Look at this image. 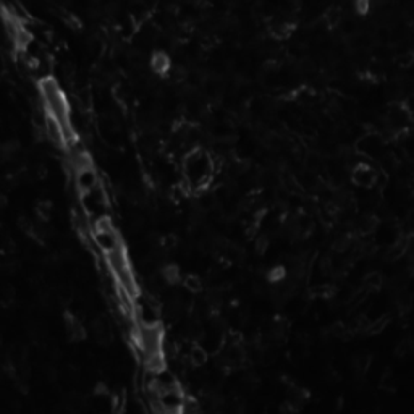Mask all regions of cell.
I'll use <instances>...</instances> for the list:
<instances>
[{
	"label": "cell",
	"mask_w": 414,
	"mask_h": 414,
	"mask_svg": "<svg viewBox=\"0 0 414 414\" xmlns=\"http://www.w3.org/2000/svg\"><path fill=\"white\" fill-rule=\"evenodd\" d=\"M183 176L191 191H202L209 186L215 173V160L206 149L194 147L183 156Z\"/></svg>",
	"instance_id": "obj_1"
},
{
	"label": "cell",
	"mask_w": 414,
	"mask_h": 414,
	"mask_svg": "<svg viewBox=\"0 0 414 414\" xmlns=\"http://www.w3.org/2000/svg\"><path fill=\"white\" fill-rule=\"evenodd\" d=\"M80 207L89 219L91 225L96 220L107 217L109 215V196L105 191V186L102 181H99L94 188L89 191H84L80 194Z\"/></svg>",
	"instance_id": "obj_2"
},
{
	"label": "cell",
	"mask_w": 414,
	"mask_h": 414,
	"mask_svg": "<svg viewBox=\"0 0 414 414\" xmlns=\"http://www.w3.org/2000/svg\"><path fill=\"white\" fill-rule=\"evenodd\" d=\"M134 340H136L138 350L143 353V358L162 353L163 345V332L160 324L159 325H138L134 330Z\"/></svg>",
	"instance_id": "obj_3"
},
{
	"label": "cell",
	"mask_w": 414,
	"mask_h": 414,
	"mask_svg": "<svg viewBox=\"0 0 414 414\" xmlns=\"http://www.w3.org/2000/svg\"><path fill=\"white\" fill-rule=\"evenodd\" d=\"M133 316L138 325H159L160 311L154 296H143L133 304Z\"/></svg>",
	"instance_id": "obj_4"
},
{
	"label": "cell",
	"mask_w": 414,
	"mask_h": 414,
	"mask_svg": "<svg viewBox=\"0 0 414 414\" xmlns=\"http://www.w3.org/2000/svg\"><path fill=\"white\" fill-rule=\"evenodd\" d=\"M185 395L180 387L165 390L156 397V408L159 414H180L185 406Z\"/></svg>",
	"instance_id": "obj_5"
},
{
	"label": "cell",
	"mask_w": 414,
	"mask_h": 414,
	"mask_svg": "<svg viewBox=\"0 0 414 414\" xmlns=\"http://www.w3.org/2000/svg\"><path fill=\"white\" fill-rule=\"evenodd\" d=\"M409 123H411V112L408 110L406 105L399 102L390 105L387 113V128L390 131L398 134L404 131L409 127Z\"/></svg>",
	"instance_id": "obj_6"
},
{
	"label": "cell",
	"mask_w": 414,
	"mask_h": 414,
	"mask_svg": "<svg viewBox=\"0 0 414 414\" xmlns=\"http://www.w3.org/2000/svg\"><path fill=\"white\" fill-rule=\"evenodd\" d=\"M91 235H93L94 244L99 248V251H102L104 254H109L123 246L122 238H120V235L117 230H115V227L105 228V230H93Z\"/></svg>",
	"instance_id": "obj_7"
},
{
	"label": "cell",
	"mask_w": 414,
	"mask_h": 414,
	"mask_svg": "<svg viewBox=\"0 0 414 414\" xmlns=\"http://www.w3.org/2000/svg\"><path fill=\"white\" fill-rule=\"evenodd\" d=\"M351 180L356 186L374 188L379 181V175L374 167L367 165V163H358L351 172Z\"/></svg>",
	"instance_id": "obj_8"
},
{
	"label": "cell",
	"mask_w": 414,
	"mask_h": 414,
	"mask_svg": "<svg viewBox=\"0 0 414 414\" xmlns=\"http://www.w3.org/2000/svg\"><path fill=\"white\" fill-rule=\"evenodd\" d=\"M99 181H100L99 175H97V172H96L94 167L83 168V170L75 172V186H76V190H78L80 194L84 191H89L91 188H94Z\"/></svg>",
	"instance_id": "obj_9"
},
{
	"label": "cell",
	"mask_w": 414,
	"mask_h": 414,
	"mask_svg": "<svg viewBox=\"0 0 414 414\" xmlns=\"http://www.w3.org/2000/svg\"><path fill=\"white\" fill-rule=\"evenodd\" d=\"M44 131H46V136L47 139L54 144L55 147L59 149H64L65 147V136H64V129H62L60 123L57 122L54 117L50 115H46V122H44Z\"/></svg>",
	"instance_id": "obj_10"
},
{
	"label": "cell",
	"mask_w": 414,
	"mask_h": 414,
	"mask_svg": "<svg viewBox=\"0 0 414 414\" xmlns=\"http://www.w3.org/2000/svg\"><path fill=\"white\" fill-rule=\"evenodd\" d=\"M37 89H39V96H41L42 102H47V100L54 99L57 96L62 94L59 81L55 78H52V76H47V78L37 81Z\"/></svg>",
	"instance_id": "obj_11"
},
{
	"label": "cell",
	"mask_w": 414,
	"mask_h": 414,
	"mask_svg": "<svg viewBox=\"0 0 414 414\" xmlns=\"http://www.w3.org/2000/svg\"><path fill=\"white\" fill-rule=\"evenodd\" d=\"M65 327H66V335L71 341H81L86 338V329L78 317L65 314Z\"/></svg>",
	"instance_id": "obj_12"
},
{
	"label": "cell",
	"mask_w": 414,
	"mask_h": 414,
	"mask_svg": "<svg viewBox=\"0 0 414 414\" xmlns=\"http://www.w3.org/2000/svg\"><path fill=\"white\" fill-rule=\"evenodd\" d=\"M185 314V304H183L181 298L178 295H173L170 300L167 301L165 307H163V316L167 320L170 322H178Z\"/></svg>",
	"instance_id": "obj_13"
},
{
	"label": "cell",
	"mask_w": 414,
	"mask_h": 414,
	"mask_svg": "<svg viewBox=\"0 0 414 414\" xmlns=\"http://www.w3.org/2000/svg\"><path fill=\"white\" fill-rule=\"evenodd\" d=\"M149 65H151V70H152L156 75L165 76L168 71H170L172 62H170V57H168L165 52L159 50V52H154V54H152Z\"/></svg>",
	"instance_id": "obj_14"
},
{
	"label": "cell",
	"mask_w": 414,
	"mask_h": 414,
	"mask_svg": "<svg viewBox=\"0 0 414 414\" xmlns=\"http://www.w3.org/2000/svg\"><path fill=\"white\" fill-rule=\"evenodd\" d=\"M105 261H107V266L113 273L122 271V269H125V267H129V262L127 259V253H125L123 246L115 249V251H112V253L105 254Z\"/></svg>",
	"instance_id": "obj_15"
},
{
	"label": "cell",
	"mask_w": 414,
	"mask_h": 414,
	"mask_svg": "<svg viewBox=\"0 0 414 414\" xmlns=\"http://www.w3.org/2000/svg\"><path fill=\"white\" fill-rule=\"evenodd\" d=\"M291 31H293V25L290 21H287L285 18L283 20H273L271 25L272 36L277 37V39H285V37L291 34Z\"/></svg>",
	"instance_id": "obj_16"
},
{
	"label": "cell",
	"mask_w": 414,
	"mask_h": 414,
	"mask_svg": "<svg viewBox=\"0 0 414 414\" xmlns=\"http://www.w3.org/2000/svg\"><path fill=\"white\" fill-rule=\"evenodd\" d=\"M306 399H307V393L303 388L290 387V390H288V403L291 404L296 413L306 404Z\"/></svg>",
	"instance_id": "obj_17"
},
{
	"label": "cell",
	"mask_w": 414,
	"mask_h": 414,
	"mask_svg": "<svg viewBox=\"0 0 414 414\" xmlns=\"http://www.w3.org/2000/svg\"><path fill=\"white\" fill-rule=\"evenodd\" d=\"M379 225V220L374 217V215H363L358 222H356V230L361 235H370L375 232Z\"/></svg>",
	"instance_id": "obj_18"
},
{
	"label": "cell",
	"mask_w": 414,
	"mask_h": 414,
	"mask_svg": "<svg viewBox=\"0 0 414 414\" xmlns=\"http://www.w3.org/2000/svg\"><path fill=\"white\" fill-rule=\"evenodd\" d=\"M406 254V243L403 239H398L397 243H393L387 251H385V259L390 262H395L398 259H401Z\"/></svg>",
	"instance_id": "obj_19"
},
{
	"label": "cell",
	"mask_w": 414,
	"mask_h": 414,
	"mask_svg": "<svg viewBox=\"0 0 414 414\" xmlns=\"http://www.w3.org/2000/svg\"><path fill=\"white\" fill-rule=\"evenodd\" d=\"M160 277L163 278L165 283L175 285V283L180 282V269H178L175 264H165V266H162Z\"/></svg>",
	"instance_id": "obj_20"
},
{
	"label": "cell",
	"mask_w": 414,
	"mask_h": 414,
	"mask_svg": "<svg viewBox=\"0 0 414 414\" xmlns=\"http://www.w3.org/2000/svg\"><path fill=\"white\" fill-rule=\"evenodd\" d=\"M383 285V278L379 272H369L366 273V277L363 278V288L364 291H374L379 290L380 287Z\"/></svg>",
	"instance_id": "obj_21"
},
{
	"label": "cell",
	"mask_w": 414,
	"mask_h": 414,
	"mask_svg": "<svg viewBox=\"0 0 414 414\" xmlns=\"http://www.w3.org/2000/svg\"><path fill=\"white\" fill-rule=\"evenodd\" d=\"M186 335H188V338H191L192 341H201L202 340V336H204V329H202L199 319H192V320L188 322Z\"/></svg>",
	"instance_id": "obj_22"
},
{
	"label": "cell",
	"mask_w": 414,
	"mask_h": 414,
	"mask_svg": "<svg viewBox=\"0 0 414 414\" xmlns=\"http://www.w3.org/2000/svg\"><path fill=\"white\" fill-rule=\"evenodd\" d=\"M327 334H329V336H334V338H338V340H348L351 338V335H353V330L348 329V327L343 324H334L327 329Z\"/></svg>",
	"instance_id": "obj_23"
},
{
	"label": "cell",
	"mask_w": 414,
	"mask_h": 414,
	"mask_svg": "<svg viewBox=\"0 0 414 414\" xmlns=\"http://www.w3.org/2000/svg\"><path fill=\"white\" fill-rule=\"evenodd\" d=\"M188 361L194 366H204L207 363V353L204 348H201L199 345H194L190 350V354H188Z\"/></svg>",
	"instance_id": "obj_24"
},
{
	"label": "cell",
	"mask_w": 414,
	"mask_h": 414,
	"mask_svg": "<svg viewBox=\"0 0 414 414\" xmlns=\"http://www.w3.org/2000/svg\"><path fill=\"white\" fill-rule=\"evenodd\" d=\"M0 295H2V306L3 307H12L13 303H15L16 298V290L12 283H5L0 290Z\"/></svg>",
	"instance_id": "obj_25"
},
{
	"label": "cell",
	"mask_w": 414,
	"mask_h": 414,
	"mask_svg": "<svg viewBox=\"0 0 414 414\" xmlns=\"http://www.w3.org/2000/svg\"><path fill=\"white\" fill-rule=\"evenodd\" d=\"M370 366V356L366 354V353H361V354H356L353 358V369L356 370L358 375H363L366 370L369 369Z\"/></svg>",
	"instance_id": "obj_26"
},
{
	"label": "cell",
	"mask_w": 414,
	"mask_h": 414,
	"mask_svg": "<svg viewBox=\"0 0 414 414\" xmlns=\"http://www.w3.org/2000/svg\"><path fill=\"white\" fill-rule=\"evenodd\" d=\"M353 248V238L350 237V235H340V237L335 238L334 241V251L335 253H346L350 251V249Z\"/></svg>",
	"instance_id": "obj_27"
},
{
	"label": "cell",
	"mask_w": 414,
	"mask_h": 414,
	"mask_svg": "<svg viewBox=\"0 0 414 414\" xmlns=\"http://www.w3.org/2000/svg\"><path fill=\"white\" fill-rule=\"evenodd\" d=\"M36 214L37 219L44 220V222H49L52 217V202L50 201H39L36 206Z\"/></svg>",
	"instance_id": "obj_28"
},
{
	"label": "cell",
	"mask_w": 414,
	"mask_h": 414,
	"mask_svg": "<svg viewBox=\"0 0 414 414\" xmlns=\"http://www.w3.org/2000/svg\"><path fill=\"white\" fill-rule=\"evenodd\" d=\"M93 336H94V340L97 341L99 345H102V346H109L113 341V335H112V330H110V329L93 332Z\"/></svg>",
	"instance_id": "obj_29"
},
{
	"label": "cell",
	"mask_w": 414,
	"mask_h": 414,
	"mask_svg": "<svg viewBox=\"0 0 414 414\" xmlns=\"http://www.w3.org/2000/svg\"><path fill=\"white\" fill-rule=\"evenodd\" d=\"M183 287H185L186 290L191 291V293H199L202 290V282H201L199 277L188 275L185 280H183Z\"/></svg>",
	"instance_id": "obj_30"
},
{
	"label": "cell",
	"mask_w": 414,
	"mask_h": 414,
	"mask_svg": "<svg viewBox=\"0 0 414 414\" xmlns=\"http://www.w3.org/2000/svg\"><path fill=\"white\" fill-rule=\"evenodd\" d=\"M413 351V341L411 338H404L401 340L399 343L395 346V356L397 358H404V356H408L409 353Z\"/></svg>",
	"instance_id": "obj_31"
},
{
	"label": "cell",
	"mask_w": 414,
	"mask_h": 414,
	"mask_svg": "<svg viewBox=\"0 0 414 414\" xmlns=\"http://www.w3.org/2000/svg\"><path fill=\"white\" fill-rule=\"evenodd\" d=\"M387 324H388V317H380V319H377V320H374V322H370L369 324V327H367V334H380V332H383L385 330V327H387Z\"/></svg>",
	"instance_id": "obj_32"
},
{
	"label": "cell",
	"mask_w": 414,
	"mask_h": 414,
	"mask_svg": "<svg viewBox=\"0 0 414 414\" xmlns=\"http://www.w3.org/2000/svg\"><path fill=\"white\" fill-rule=\"evenodd\" d=\"M125 393H117L112 397V408H113V413L115 414H122L123 409H125Z\"/></svg>",
	"instance_id": "obj_33"
},
{
	"label": "cell",
	"mask_w": 414,
	"mask_h": 414,
	"mask_svg": "<svg viewBox=\"0 0 414 414\" xmlns=\"http://www.w3.org/2000/svg\"><path fill=\"white\" fill-rule=\"evenodd\" d=\"M325 20H327V23H329L330 26L340 25V21H341V12L338 10V8H330V10L325 13Z\"/></svg>",
	"instance_id": "obj_34"
},
{
	"label": "cell",
	"mask_w": 414,
	"mask_h": 414,
	"mask_svg": "<svg viewBox=\"0 0 414 414\" xmlns=\"http://www.w3.org/2000/svg\"><path fill=\"white\" fill-rule=\"evenodd\" d=\"M312 293L319 298H332L335 290L332 288V285H317L314 290H312Z\"/></svg>",
	"instance_id": "obj_35"
},
{
	"label": "cell",
	"mask_w": 414,
	"mask_h": 414,
	"mask_svg": "<svg viewBox=\"0 0 414 414\" xmlns=\"http://www.w3.org/2000/svg\"><path fill=\"white\" fill-rule=\"evenodd\" d=\"M160 244L167 249L168 253H172L173 249H176V246H178V238L175 237V235H168V237L162 238Z\"/></svg>",
	"instance_id": "obj_36"
},
{
	"label": "cell",
	"mask_w": 414,
	"mask_h": 414,
	"mask_svg": "<svg viewBox=\"0 0 414 414\" xmlns=\"http://www.w3.org/2000/svg\"><path fill=\"white\" fill-rule=\"evenodd\" d=\"M42 372H44V377L49 380V382H55V380L59 379V370H57L54 364H47Z\"/></svg>",
	"instance_id": "obj_37"
},
{
	"label": "cell",
	"mask_w": 414,
	"mask_h": 414,
	"mask_svg": "<svg viewBox=\"0 0 414 414\" xmlns=\"http://www.w3.org/2000/svg\"><path fill=\"white\" fill-rule=\"evenodd\" d=\"M370 10V0H354V12L366 15Z\"/></svg>",
	"instance_id": "obj_38"
},
{
	"label": "cell",
	"mask_w": 414,
	"mask_h": 414,
	"mask_svg": "<svg viewBox=\"0 0 414 414\" xmlns=\"http://www.w3.org/2000/svg\"><path fill=\"white\" fill-rule=\"evenodd\" d=\"M32 225H34V220L28 219V217H20V220H18V227H20L23 232L31 235L32 232Z\"/></svg>",
	"instance_id": "obj_39"
},
{
	"label": "cell",
	"mask_w": 414,
	"mask_h": 414,
	"mask_svg": "<svg viewBox=\"0 0 414 414\" xmlns=\"http://www.w3.org/2000/svg\"><path fill=\"white\" fill-rule=\"evenodd\" d=\"M243 383L246 385V387H249V388H254V387H257L259 377L254 372H246V374H244V377H243Z\"/></svg>",
	"instance_id": "obj_40"
},
{
	"label": "cell",
	"mask_w": 414,
	"mask_h": 414,
	"mask_svg": "<svg viewBox=\"0 0 414 414\" xmlns=\"http://www.w3.org/2000/svg\"><path fill=\"white\" fill-rule=\"evenodd\" d=\"M244 411H246V406H244V403L241 399H235V401L230 404V413L232 414H244Z\"/></svg>",
	"instance_id": "obj_41"
},
{
	"label": "cell",
	"mask_w": 414,
	"mask_h": 414,
	"mask_svg": "<svg viewBox=\"0 0 414 414\" xmlns=\"http://www.w3.org/2000/svg\"><path fill=\"white\" fill-rule=\"evenodd\" d=\"M267 246H269V238L266 237V235H261V237L256 239V251L259 254H262L267 249Z\"/></svg>",
	"instance_id": "obj_42"
},
{
	"label": "cell",
	"mask_w": 414,
	"mask_h": 414,
	"mask_svg": "<svg viewBox=\"0 0 414 414\" xmlns=\"http://www.w3.org/2000/svg\"><path fill=\"white\" fill-rule=\"evenodd\" d=\"M212 322H214V329L217 332H222L223 334V332L227 330V322H225L222 317H215Z\"/></svg>",
	"instance_id": "obj_43"
},
{
	"label": "cell",
	"mask_w": 414,
	"mask_h": 414,
	"mask_svg": "<svg viewBox=\"0 0 414 414\" xmlns=\"http://www.w3.org/2000/svg\"><path fill=\"white\" fill-rule=\"evenodd\" d=\"M66 379H68V380H76V379H78V369L73 367V366H68V367H66Z\"/></svg>",
	"instance_id": "obj_44"
},
{
	"label": "cell",
	"mask_w": 414,
	"mask_h": 414,
	"mask_svg": "<svg viewBox=\"0 0 414 414\" xmlns=\"http://www.w3.org/2000/svg\"><path fill=\"white\" fill-rule=\"evenodd\" d=\"M280 414H296V411L293 409L291 404L287 401V403H283L280 406Z\"/></svg>",
	"instance_id": "obj_45"
},
{
	"label": "cell",
	"mask_w": 414,
	"mask_h": 414,
	"mask_svg": "<svg viewBox=\"0 0 414 414\" xmlns=\"http://www.w3.org/2000/svg\"><path fill=\"white\" fill-rule=\"evenodd\" d=\"M7 206H8L7 194H3V192H0V209H5Z\"/></svg>",
	"instance_id": "obj_46"
},
{
	"label": "cell",
	"mask_w": 414,
	"mask_h": 414,
	"mask_svg": "<svg viewBox=\"0 0 414 414\" xmlns=\"http://www.w3.org/2000/svg\"><path fill=\"white\" fill-rule=\"evenodd\" d=\"M327 379H329L330 382H335V380H338V374H336L335 370H330L329 375H327Z\"/></svg>",
	"instance_id": "obj_47"
},
{
	"label": "cell",
	"mask_w": 414,
	"mask_h": 414,
	"mask_svg": "<svg viewBox=\"0 0 414 414\" xmlns=\"http://www.w3.org/2000/svg\"><path fill=\"white\" fill-rule=\"evenodd\" d=\"M0 379H2V370H0Z\"/></svg>",
	"instance_id": "obj_48"
},
{
	"label": "cell",
	"mask_w": 414,
	"mask_h": 414,
	"mask_svg": "<svg viewBox=\"0 0 414 414\" xmlns=\"http://www.w3.org/2000/svg\"><path fill=\"white\" fill-rule=\"evenodd\" d=\"M180 414H181V413H180Z\"/></svg>",
	"instance_id": "obj_49"
}]
</instances>
